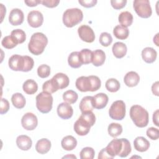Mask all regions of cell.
<instances>
[{
  "label": "cell",
  "instance_id": "8d00e7d4",
  "mask_svg": "<svg viewBox=\"0 0 159 159\" xmlns=\"http://www.w3.org/2000/svg\"><path fill=\"white\" fill-rule=\"evenodd\" d=\"M2 47L7 49H12L17 46L18 44L11 35H7L4 37L1 42Z\"/></svg>",
  "mask_w": 159,
  "mask_h": 159
},
{
  "label": "cell",
  "instance_id": "ee69618b",
  "mask_svg": "<svg viewBox=\"0 0 159 159\" xmlns=\"http://www.w3.org/2000/svg\"><path fill=\"white\" fill-rule=\"evenodd\" d=\"M25 58V64H24V68L23 72H27L30 71L34 65V61L33 58L27 55H24Z\"/></svg>",
  "mask_w": 159,
  "mask_h": 159
},
{
  "label": "cell",
  "instance_id": "603a6c76",
  "mask_svg": "<svg viewBox=\"0 0 159 159\" xmlns=\"http://www.w3.org/2000/svg\"><path fill=\"white\" fill-rule=\"evenodd\" d=\"M112 50L115 57L117 58H122L126 55L127 48L125 43L117 42L113 45Z\"/></svg>",
  "mask_w": 159,
  "mask_h": 159
},
{
  "label": "cell",
  "instance_id": "cb8c5ba5",
  "mask_svg": "<svg viewBox=\"0 0 159 159\" xmlns=\"http://www.w3.org/2000/svg\"><path fill=\"white\" fill-rule=\"evenodd\" d=\"M106 55L103 50L98 49L92 52V63L95 66H99L104 64Z\"/></svg>",
  "mask_w": 159,
  "mask_h": 159
},
{
  "label": "cell",
  "instance_id": "7dc6e473",
  "mask_svg": "<svg viewBox=\"0 0 159 159\" xmlns=\"http://www.w3.org/2000/svg\"><path fill=\"white\" fill-rule=\"evenodd\" d=\"M41 3L49 8H53L57 7L60 3V1L58 0H43L41 1Z\"/></svg>",
  "mask_w": 159,
  "mask_h": 159
},
{
  "label": "cell",
  "instance_id": "ba28073f",
  "mask_svg": "<svg viewBox=\"0 0 159 159\" xmlns=\"http://www.w3.org/2000/svg\"><path fill=\"white\" fill-rule=\"evenodd\" d=\"M21 124L23 128L25 130H33L37 126V117L32 112H27L22 116L21 119Z\"/></svg>",
  "mask_w": 159,
  "mask_h": 159
},
{
  "label": "cell",
  "instance_id": "ac0fdd59",
  "mask_svg": "<svg viewBox=\"0 0 159 159\" xmlns=\"http://www.w3.org/2000/svg\"><path fill=\"white\" fill-rule=\"evenodd\" d=\"M16 144L20 150L27 151L32 147V141L29 136L26 135H20L16 139Z\"/></svg>",
  "mask_w": 159,
  "mask_h": 159
},
{
  "label": "cell",
  "instance_id": "74e56055",
  "mask_svg": "<svg viewBox=\"0 0 159 159\" xmlns=\"http://www.w3.org/2000/svg\"><path fill=\"white\" fill-rule=\"evenodd\" d=\"M95 152L92 147H86L83 148L80 153L81 159H93L94 157Z\"/></svg>",
  "mask_w": 159,
  "mask_h": 159
},
{
  "label": "cell",
  "instance_id": "f907efd6",
  "mask_svg": "<svg viewBox=\"0 0 159 159\" xmlns=\"http://www.w3.org/2000/svg\"><path fill=\"white\" fill-rule=\"evenodd\" d=\"M42 1L39 0H29V1H24L25 4L29 7H35L37 6L39 4L41 3Z\"/></svg>",
  "mask_w": 159,
  "mask_h": 159
},
{
  "label": "cell",
  "instance_id": "30bf717a",
  "mask_svg": "<svg viewBox=\"0 0 159 159\" xmlns=\"http://www.w3.org/2000/svg\"><path fill=\"white\" fill-rule=\"evenodd\" d=\"M25 64L24 56L20 55H12L8 61L9 67L13 71H23Z\"/></svg>",
  "mask_w": 159,
  "mask_h": 159
},
{
  "label": "cell",
  "instance_id": "b9f144b4",
  "mask_svg": "<svg viewBox=\"0 0 159 159\" xmlns=\"http://www.w3.org/2000/svg\"><path fill=\"white\" fill-rule=\"evenodd\" d=\"M42 89L43 91L48 92L50 94L53 93L58 91V89L56 88L55 84L52 80V79H50V80H48L45 81L42 86Z\"/></svg>",
  "mask_w": 159,
  "mask_h": 159
},
{
  "label": "cell",
  "instance_id": "ffe728a7",
  "mask_svg": "<svg viewBox=\"0 0 159 159\" xmlns=\"http://www.w3.org/2000/svg\"><path fill=\"white\" fill-rule=\"evenodd\" d=\"M124 83L128 87H134L140 81V76L137 73L131 71L126 73L124 78Z\"/></svg>",
  "mask_w": 159,
  "mask_h": 159
},
{
  "label": "cell",
  "instance_id": "d6a6232c",
  "mask_svg": "<svg viewBox=\"0 0 159 159\" xmlns=\"http://www.w3.org/2000/svg\"><path fill=\"white\" fill-rule=\"evenodd\" d=\"M105 86L106 89L111 93H116L120 88V83L119 81L115 78H109L106 82Z\"/></svg>",
  "mask_w": 159,
  "mask_h": 159
},
{
  "label": "cell",
  "instance_id": "6da1fadb",
  "mask_svg": "<svg viewBox=\"0 0 159 159\" xmlns=\"http://www.w3.org/2000/svg\"><path fill=\"white\" fill-rule=\"evenodd\" d=\"M108 155L113 158L116 155L127 157L131 152V145L127 139H116L111 141L105 148Z\"/></svg>",
  "mask_w": 159,
  "mask_h": 159
},
{
  "label": "cell",
  "instance_id": "4dcf8cb0",
  "mask_svg": "<svg viewBox=\"0 0 159 159\" xmlns=\"http://www.w3.org/2000/svg\"><path fill=\"white\" fill-rule=\"evenodd\" d=\"M11 101L13 106L17 109H22L24 107L26 101L24 96L19 93H16L11 97Z\"/></svg>",
  "mask_w": 159,
  "mask_h": 159
},
{
  "label": "cell",
  "instance_id": "816d5d0a",
  "mask_svg": "<svg viewBox=\"0 0 159 159\" xmlns=\"http://www.w3.org/2000/svg\"><path fill=\"white\" fill-rule=\"evenodd\" d=\"M152 91L154 95L158 96V81H156L152 84Z\"/></svg>",
  "mask_w": 159,
  "mask_h": 159
},
{
  "label": "cell",
  "instance_id": "f5cc1de1",
  "mask_svg": "<svg viewBox=\"0 0 159 159\" xmlns=\"http://www.w3.org/2000/svg\"><path fill=\"white\" fill-rule=\"evenodd\" d=\"M158 112L159 111L158 109L156 110L153 114V122L155 124V125L157 126H159V124H158Z\"/></svg>",
  "mask_w": 159,
  "mask_h": 159
},
{
  "label": "cell",
  "instance_id": "d6986e66",
  "mask_svg": "<svg viewBox=\"0 0 159 159\" xmlns=\"http://www.w3.org/2000/svg\"><path fill=\"white\" fill-rule=\"evenodd\" d=\"M157 51L152 47H146L142 51V57L143 61L147 63H152L157 58Z\"/></svg>",
  "mask_w": 159,
  "mask_h": 159
},
{
  "label": "cell",
  "instance_id": "4fadbf2b",
  "mask_svg": "<svg viewBox=\"0 0 159 159\" xmlns=\"http://www.w3.org/2000/svg\"><path fill=\"white\" fill-rule=\"evenodd\" d=\"M57 114L60 118L68 119L72 117L73 109L69 103L66 102H61L57 107Z\"/></svg>",
  "mask_w": 159,
  "mask_h": 159
},
{
  "label": "cell",
  "instance_id": "11a10c76",
  "mask_svg": "<svg viewBox=\"0 0 159 159\" xmlns=\"http://www.w3.org/2000/svg\"><path fill=\"white\" fill-rule=\"evenodd\" d=\"M76 158V157L75 155H72V154H71V155H66V156H65V157H63V158Z\"/></svg>",
  "mask_w": 159,
  "mask_h": 159
},
{
  "label": "cell",
  "instance_id": "f6af8a7d",
  "mask_svg": "<svg viewBox=\"0 0 159 159\" xmlns=\"http://www.w3.org/2000/svg\"><path fill=\"white\" fill-rule=\"evenodd\" d=\"M112 7L114 9H120L124 7L127 4L126 0H112L111 1Z\"/></svg>",
  "mask_w": 159,
  "mask_h": 159
},
{
  "label": "cell",
  "instance_id": "7a4b0ae2",
  "mask_svg": "<svg viewBox=\"0 0 159 159\" xmlns=\"http://www.w3.org/2000/svg\"><path fill=\"white\" fill-rule=\"evenodd\" d=\"M48 43V39L42 32H36L32 34L28 44L29 52L35 55L42 54Z\"/></svg>",
  "mask_w": 159,
  "mask_h": 159
},
{
  "label": "cell",
  "instance_id": "484cf974",
  "mask_svg": "<svg viewBox=\"0 0 159 159\" xmlns=\"http://www.w3.org/2000/svg\"><path fill=\"white\" fill-rule=\"evenodd\" d=\"M62 148L67 151H70L76 147L77 140L72 135H67L63 138L61 142Z\"/></svg>",
  "mask_w": 159,
  "mask_h": 159
},
{
  "label": "cell",
  "instance_id": "3957f363",
  "mask_svg": "<svg viewBox=\"0 0 159 159\" xmlns=\"http://www.w3.org/2000/svg\"><path fill=\"white\" fill-rule=\"evenodd\" d=\"M130 117L134 124L140 128L146 127L149 121L148 111L139 105H134L130 109Z\"/></svg>",
  "mask_w": 159,
  "mask_h": 159
},
{
  "label": "cell",
  "instance_id": "bcb514c9",
  "mask_svg": "<svg viewBox=\"0 0 159 159\" xmlns=\"http://www.w3.org/2000/svg\"><path fill=\"white\" fill-rule=\"evenodd\" d=\"M9 109V101L4 98L1 99V107H0V113L1 114H6Z\"/></svg>",
  "mask_w": 159,
  "mask_h": 159
},
{
  "label": "cell",
  "instance_id": "7c38bea8",
  "mask_svg": "<svg viewBox=\"0 0 159 159\" xmlns=\"http://www.w3.org/2000/svg\"><path fill=\"white\" fill-rule=\"evenodd\" d=\"M91 127L89 123L80 117L75 122L73 129L76 134L80 136H84L89 133Z\"/></svg>",
  "mask_w": 159,
  "mask_h": 159
},
{
  "label": "cell",
  "instance_id": "c3c4849f",
  "mask_svg": "<svg viewBox=\"0 0 159 159\" xmlns=\"http://www.w3.org/2000/svg\"><path fill=\"white\" fill-rule=\"evenodd\" d=\"M78 2L83 7L86 8H90L94 6L98 1L96 0H83V1H78Z\"/></svg>",
  "mask_w": 159,
  "mask_h": 159
},
{
  "label": "cell",
  "instance_id": "f35d334b",
  "mask_svg": "<svg viewBox=\"0 0 159 159\" xmlns=\"http://www.w3.org/2000/svg\"><path fill=\"white\" fill-rule=\"evenodd\" d=\"M112 42L111 35L107 32H102L99 37V43L103 47H108Z\"/></svg>",
  "mask_w": 159,
  "mask_h": 159
},
{
  "label": "cell",
  "instance_id": "9a60e30c",
  "mask_svg": "<svg viewBox=\"0 0 159 159\" xmlns=\"http://www.w3.org/2000/svg\"><path fill=\"white\" fill-rule=\"evenodd\" d=\"M52 79L55 84L56 88L58 90L66 88L70 83L68 76L63 73H57L53 76Z\"/></svg>",
  "mask_w": 159,
  "mask_h": 159
},
{
  "label": "cell",
  "instance_id": "4316f807",
  "mask_svg": "<svg viewBox=\"0 0 159 159\" xmlns=\"http://www.w3.org/2000/svg\"><path fill=\"white\" fill-rule=\"evenodd\" d=\"M133 19L132 14L129 11L122 12L118 17V20L120 25L125 27L130 26L133 22Z\"/></svg>",
  "mask_w": 159,
  "mask_h": 159
},
{
  "label": "cell",
  "instance_id": "2e32d148",
  "mask_svg": "<svg viewBox=\"0 0 159 159\" xmlns=\"http://www.w3.org/2000/svg\"><path fill=\"white\" fill-rule=\"evenodd\" d=\"M24 19V15L22 10L14 8L11 10L9 16V21L12 25H19L22 24Z\"/></svg>",
  "mask_w": 159,
  "mask_h": 159
},
{
  "label": "cell",
  "instance_id": "5bb4252c",
  "mask_svg": "<svg viewBox=\"0 0 159 159\" xmlns=\"http://www.w3.org/2000/svg\"><path fill=\"white\" fill-rule=\"evenodd\" d=\"M76 88L81 92H92V84L89 76H80L78 78L75 82Z\"/></svg>",
  "mask_w": 159,
  "mask_h": 159
},
{
  "label": "cell",
  "instance_id": "1f68e13d",
  "mask_svg": "<svg viewBox=\"0 0 159 159\" xmlns=\"http://www.w3.org/2000/svg\"><path fill=\"white\" fill-rule=\"evenodd\" d=\"M108 134L112 137H117L122 132V127L118 123H111L107 128Z\"/></svg>",
  "mask_w": 159,
  "mask_h": 159
},
{
  "label": "cell",
  "instance_id": "83f0119b",
  "mask_svg": "<svg viewBox=\"0 0 159 159\" xmlns=\"http://www.w3.org/2000/svg\"><path fill=\"white\" fill-rule=\"evenodd\" d=\"M22 89L27 94H34L38 89L37 83L33 80H27L22 85Z\"/></svg>",
  "mask_w": 159,
  "mask_h": 159
},
{
  "label": "cell",
  "instance_id": "f546056e",
  "mask_svg": "<svg viewBox=\"0 0 159 159\" xmlns=\"http://www.w3.org/2000/svg\"><path fill=\"white\" fill-rule=\"evenodd\" d=\"M113 34L117 39L119 40H125L129 35V30L127 27L117 25L114 28Z\"/></svg>",
  "mask_w": 159,
  "mask_h": 159
},
{
  "label": "cell",
  "instance_id": "52a82bcc",
  "mask_svg": "<svg viewBox=\"0 0 159 159\" xmlns=\"http://www.w3.org/2000/svg\"><path fill=\"white\" fill-rule=\"evenodd\" d=\"M134 9L137 14L142 18H148L152 14V10L148 0H135L133 2Z\"/></svg>",
  "mask_w": 159,
  "mask_h": 159
},
{
  "label": "cell",
  "instance_id": "60d3db41",
  "mask_svg": "<svg viewBox=\"0 0 159 159\" xmlns=\"http://www.w3.org/2000/svg\"><path fill=\"white\" fill-rule=\"evenodd\" d=\"M80 117L84 119L85 121H86L88 123H89L91 127L93 126L94 124H95L96 116L92 111L82 112L81 115Z\"/></svg>",
  "mask_w": 159,
  "mask_h": 159
},
{
  "label": "cell",
  "instance_id": "7bdbcfd3",
  "mask_svg": "<svg viewBox=\"0 0 159 159\" xmlns=\"http://www.w3.org/2000/svg\"><path fill=\"white\" fill-rule=\"evenodd\" d=\"M147 135L150 139L156 140L159 138V130L157 128L151 127L147 130Z\"/></svg>",
  "mask_w": 159,
  "mask_h": 159
},
{
  "label": "cell",
  "instance_id": "7402d4cb",
  "mask_svg": "<svg viewBox=\"0 0 159 159\" xmlns=\"http://www.w3.org/2000/svg\"><path fill=\"white\" fill-rule=\"evenodd\" d=\"M51 142L47 139H41L37 141L35 145V150L40 154H45L51 148Z\"/></svg>",
  "mask_w": 159,
  "mask_h": 159
},
{
  "label": "cell",
  "instance_id": "db71d44e",
  "mask_svg": "<svg viewBox=\"0 0 159 159\" xmlns=\"http://www.w3.org/2000/svg\"><path fill=\"white\" fill-rule=\"evenodd\" d=\"M1 7V15H2V18H1V22L2 21L3 19V16L6 14V7L3 6L2 4H0Z\"/></svg>",
  "mask_w": 159,
  "mask_h": 159
},
{
  "label": "cell",
  "instance_id": "9c48e42d",
  "mask_svg": "<svg viewBox=\"0 0 159 159\" xmlns=\"http://www.w3.org/2000/svg\"><path fill=\"white\" fill-rule=\"evenodd\" d=\"M80 38L87 43H92L95 39V34L93 30L87 25H82L78 29Z\"/></svg>",
  "mask_w": 159,
  "mask_h": 159
},
{
  "label": "cell",
  "instance_id": "681fc988",
  "mask_svg": "<svg viewBox=\"0 0 159 159\" xmlns=\"http://www.w3.org/2000/svg\"><path fill=\"white\" fill-rule=\"evenodd\" d=\"M106 158H111V157L108 155V153H107L106 150V148H102L99 153V155H98V159H106Z\"/></svg>",
  "mask_w": 159,
  "mask_h": 159
},
{
  "label": "cell",
  "instance_id": "f1b7e54d",
  "mask_svg": "<svg viewBox=\"0 0 159 159\" xmlns=\"http://www.w3.org/2000/svg\"><path fill=\"white\" fill-rule=\"evenodd\" d=\"M68 63L73 68H80L83 65L80 57V52H71L68 57Z\"/></svg>",
  "mask_w": 159,
  "mask_h": 159
},
{
  "label": "cell",
  "instance_id": "ab89813d",
  "mask_svg": "<svg viewBox=\"0 0 159 159\" xmlns=\"http://www.w3.org/2000/svg\"><path fill=\"white\" fill-rule=\"evenodd\" d=\"M37 74L42 78L48 77L50 74V67L45 64L40 65L37 68Z\"/></svg>",
  "mask_w": 159,
  "mask_h": 159
},
{
  "label": "cell",
  "instance_id": "836d02e7",
  "mask_svg": "<svg viewBox=\"0 0 159 159\" xmlns=\"http://www.w3.org/2000/svg\"><path fill=\"white\" fill-rule=\"evenodd\" d=\"M80 57L82 64H89L92 62V51L88 48H84L80 52Z\"/></svg>",
  "mask_w": 159,
  "mask_h": 159
},
{
  "label": "cell",
  "instance_id": "8fae6325",
  "mask_svg": "<svg viewBox=\"0 0 159 159\" xmlns=\"http://www.w3.org/2000/svg\"><path fill=\"white\" fill-rule=\"evenodd\" d=\"M27 22L32 27H39L43 22V16L39 11H32L27 15Z\"/></svg>",
  "mask_w": 159,
  "mask_h": 159
},
{
  "label": "cell",
  "instance_id": "44dd1931",
  "mask_svg": "<svg viewBox=\"0 0 159 159\" xmlns=\"http://www.w3.org/2000/svg\"><path fill=\"white\" fill-rule=\"evenodd\" d=\"M134 146L137 151L144 152L149 148L150 142L143 137H137L134 141Z\"/></svg>",
  "mask_w": 159,
  "mask_h": 159
},
{
  "label": "cell",
  "instance_id": "277c9868",
  "mask_svg": "<svg viewBox=\"0 0 159 159\" xmlns=\"http://www.w3.org/2000/svg\"><path fill=\"white\" fill-rule=\"evenodd\" d=\"M83 19V14L78 8H71L66 9L63 14V23L69 28L73 27L80 23Z\"/></svg>",
  "mask_w": 159,
  "mask_h": 159
},
{
  "label": "cell",
  "instance_id": "d590c367",
  "mask_svg": "<svg viewBox=\"0 0 159 159\" xmlns=\"http://www.w3.org/2000/svg\"><path fill=\"white\" fill-rule=\"evenodd\" d=\"M78 98V94L73 90H68L63 94V99L65 102L69 104H74Z\"/></svg>",
  "mask_w": 159,
  "mask_h": 159
},
{
  "label": "cell",
  "instance_id": "5b68a950",
  "mask_svg": "<svg viewBox=\"0 0 159 159\" xmlns=\"http://www.w3.org/2000/svg\"><path fill=\"white\" fill-rule=\"evenodd\" d=\"M53 97L48 92L43 91L36 96V107L42 113H48L52 109Z\"/></svg>",
  "mask_w": 159,
  "mask_h": 159
},
{
  "label": "cell",
  "instance_id": "d4e9b609",
  "mask_svg": "<svg viewBox=\"0 0 159 159\" xmlns=\"http://www.w3.org/2000/svg\"><path fill=\"white\" fill-rule=\"evenodd\" d=\"M79 107L81 113L88 111H92L94 109L93 105V97L87 96L83 98L80 101Z\"/></svg>",
  "mask_w": 159,
  "mask_h": 159
},
{
  "label": "cell",
  "instance_id": "8992f818",
  "mask_svg": "<svg viewBox=\"0 0 159 159\" xmlns=\"http://www.w3.org/2000/svg\"><path fill=\"white\" fill-rule=\"evenodd\" d=\"M125 104L122 100H117L112 102L109 110V114L111 119L121 120L125 116Z\"/></svg>",
  "mask_w": 159,
  "mask_h": 159
},
{
  "label": "cell",
  "instance_id": "e0dca14e",
  "mask_svg": "<svg viewBox=\"0 0 159 159\" xmlns=\"http://www.w3.org/2000/svg\"><path fill=\"white\" fill-rule=\"evenodd\" d=\"M93 97L94 107L97 109H101L104 108L109 101L107 95L102 93H99Z\"/></svg>",
  "mask_w": 159,
  "mask_h": 159
},
{
  "label": "cell",
  "instance_id": "e575fe53",
  "mask_svg": "<svg viewBox=\"0 0 159 159\" xmlns=\"http://www.w3.org/2000/svg\"><path fill=\"white\" fill-rule=\"evenodd\" d=\"M11 35L18 44L22 43L26 39V35L25 32L23 30L19 29L13 30L11 33Z\"/></svg>",
  "mask_w": 159,
  "mask_h": 159
}]
</instances>
